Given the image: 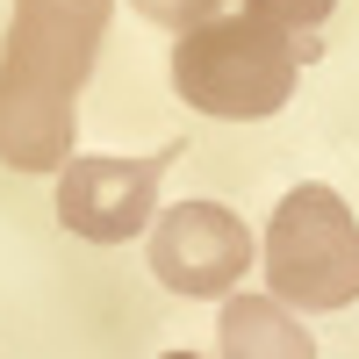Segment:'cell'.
<instances>
[{
	"instance_id": "obj_1",
	"label": "cell",
	"mask_w": 359,
	"mask_h": 359,
	"mask_svg": "<svg viewBox=\"0 0 359 359\" xmlns=\"http://www.w3.org/2000/svg\"><path fill=\"white\" fill-rule=\"evenodd\" d=\"M115 0H15L0 43V165L65 172L79 151V94L94 79Z\"/></svg>"
},
{
	"instance_id": "obj_2",
	"label": "cell",
	"mask_w": 359,
	"mask_h": 359,
	"mask_svg": "<svg viewBox=\"0 0 359 359\" xmlns=\"http://www.w3.org/2000/svg\"><path fill=\"white\" fill-rule=\"evenodd\" d=\"M302 79V43L266 15H216L172 36V94L216 123H266L280 115Z\"/></svg>"
},
{
	"instance_id": "obj_3",
	"label": "cell",
	"mask_w": 359,
	"mask_h": 359,
	"mask_svg": "<svg viewBox=\"0 0 359 359\" xmlns=\"http://www.w3.org/2000/svg\"><path fill=\"white\" fill-rule=\"evenodd\" d=\"M259 266H266L273 302L287 309H309V316L352 309L359 302V216L345 208V194L323 180L287 187L273 223H266Z\"/></svg>"
},
{
	"instance_id": "obj_4",
	"label": "cell",
	"mask_w": 359,
	"mask_h": 359,
	"mask_svg": "<svg viewBox=\"0 0 359 359\" xmlns=\"http://www.w3.org/2000/svg\"><path fill=\"white\" fill-rule=\"evenodd\" d=\"M144 259H151L158 287L187 294V302H230L237 280L252 273L259 245H252V230H245L237 208H223V201H172V208H158Z\"/></svg>"
},
{
	"instance_id": "obj_5",
	"label": "cell",
	"mask_w": 359,
	"mask_h": 359,
	"mask_svg": "<svg viewBox=\"0 0 359 359\" xmlns=\"http://www.w3.org/2000/svg\"><path fill=\"white\" fill-rule=\"evenodd\" d=\"M158 158H72L57 172V223L86 245H130L137 230L158 223Z\"/></svg>"
},
{
	"instance_id": "obj_6",
	"label": "cell",
	"mask_w": 359,
	"mask_h": 359,
	"mask_svg": "<svg viewBox=\"0 0 359 359\" xmlns=\"http://www.w3.org/2000/svg\"><path fill=\"white\" fill-rule=\"evenodd\" d=\"M223 359H316V338L302 331V316L273 294H230L216 316Z\"/></svg>"
},
{
	"instance_id": "obj_7",
	"label": "cell",
	"mask_w": 359,
	"mask_h": 359,
	"mask_svg": "<svg viewBox=\"0 0 359 359\" xmlns=\"http://www.w3.org/2000/svg\"><path fill=\"white\" fill-rule=\"evenodd\" d=\"M245 8H252V15H266L273 29H287V36L302 43V36H316V29L331 22L338 0H245Z\"/></svg>"
},
{
	"instance_id": "obj_8",
	"label": "cell",
	"mask_w": 359,
	"mask_h": 359,
	"mask_svg": "<svg viewBox=\"0 0 359 359\" xmlns=\"http://www.w3.org/2000/svg\"><path fill=\"white\" fill-rule=\"evenodd\" d=\"M130 8H137L144 22H158V29H172V36H187V29H201V22H216V8H223V0H130Z\"/></svg>"
},
{
	"instance_id": "obj_9",
	"label": "cell",
	"mask_w": 359,
	"mask_h": 359,
	"mask_svg": "<svg viewBox=\"0 0 359 359\" xmlns=\"http://www.w3.org/2000/svg\"><path fill=\"white\" fill-rule=\"evenodd\" d=\"M158 359H201V352H158Z\"/></svg>"
}]
</instances>
